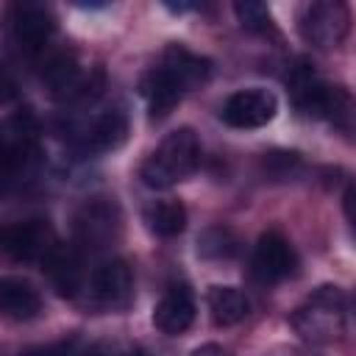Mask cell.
<instances>
[{"instance_id":"6da1fadb","label":"cell","mask_w":356,"mask_h":356,"mask_svg":"<svg viewBox=\"0 0 356 356\" xmlns=\"http://www.w3.org/2000/svg\"><path fill=\"white\" fill-rule=\"evenodd\" d=\"M209 75H211L209 58H203L181 44H170L164 50L159 67H153L139 83V92L150 108V117L170 114L172 106L184 97V92L203 83Z\"/></svg>"},{"instance_id":"7a4b0ae2","label":"cell","mask_w":356,"mask_h":356,"mask_svg":"<svg viewBox=\"0 0 356 356\" xmlns=\"http://www.w3.org/2000/svg\"><path fill=\"white\" fill-rule=\"evenodd\" d=\"M200 161V142L192 128H175L170 131L161 145L142 161L139 178L150 189H170L186 175L195 172Z\"/></svg>"},{"instance_id":"3957f363","label":"cell","mask_w":356,"mask_h":356,"mask_svg":"<svg viewBox=\"0 0 356 356\" xmlns=\"http://www.w3.org/2000/svg\"><path fill=\"white\" fill-rule=\"evenodd\" d=\"M345 317H348L345 292L334 284H323L295 309L289 323L300 334V339L312 345H323V342H334L342 337Z\"/></svg>"},{"instance_id":"277c9868","label":"cell","mask_w":356,"mask_h":356,"mask_svg":"<svg viewBox=\"0 0 356 356\" xmlns=\"http://www.w3.org/2000/svg\"><path fill=\"white\" fill-rule=\"evenodd\" d=\"M0 248L17 261H44L56 248V234L47 220H19L0 228Z\"/></svg>"},{"instance_id":"5b68a950","label":"cell","mask_w":356,"mask_h":356,"mask_svg":"<svg viewBox=\"0 0 356 356\" xmlns=\"http://www.w3.org/2000/svg\"><path fill=\"white\" fill-rule=\"evenodd\" d=\"M300 33L314 47H337L348 33V8L342 3H309L300 14Z\"/></svg>"},{"instance_id":"8992f818","label":"cell","mask_w":356,"mask_h":356,"mask_svg":"<svg viewBox=\"0 0 356 356\" xmlns=\"http://www.w3.org/2000/svg\"><path fill=\"white\" fill-rule=\"evenodd\" d=\"M275 108H278V100L270 89L250 86V89L234 92L222 103L220 117L231 128H261L275 117Z\"/></svg>"},{"instance_id":"52a82bcc","label":"cell","mask_w":356,"mask_h":356,"mask_svg":"<svg viewBox=\"0 0 356 356\" xmlns=\"http://www.w3.org/2000/svg\"><path fill=\"white\" fill-rule=\"evenodd\" d=\"M33 159V128L19 120L0 122V192L25 172L28 161Z\"/></svg>"},{"instance_id":"ba28073f","label":"cell","mask_w":356,"mask_h":356,"mask_svg":"<svg viewBox=\"0 0 356 356\" xmlns=\"http://www.w3.org/2000/svg\"><path fill=\"white\" fill-rule=\"evenodd\" d=\"M295 267H298L295 250L278 231H267L259 236V242L253 248V275L261 284H278V281L289 278L295 273Z\"/></svg>"},{"instance_id":"9c48e42d","label":"cell","mask_w":356,"mask_h":356,"mask_svg":"<svg viewBox=\"0 0 356 356\" xmlns=\"http://www.w3.org/2000/svg\"><path fill=\"white\" fill-rule=\"evenodd\" d=\"M42 86L56 100H83V97H89L92 78L81 70V64L75 61V56L58 53V56H53L44 64V70H42Z\"/></svg>"},{"instance_id":"30bf717a","label":"cell","mask_w":356,"mask_h":356,"mask_svg":"<svg viewBox=\"0 0 356 356\" xmlns=\"http://www.w3.org/2000/svg\"><path fill=\"white\" fill-rule=\"evenodd\" d=\"M117 228H120V214H117V206L108 200V197H95L89 200L78 220H75V231H78V242L83 248H106L114 236H117Z\"/></svg>"},{"instance_id":"8fae6325","label":"cell","mask_w":356,"mask_h":356,"mask_svg":"<svg viewBox=\"0 0 356 356\" xmlns=\"http://www.w3.org/2000/svg\"><path fill=\"white\" fill-rule=\"evenodd\" d=\"M128 134V117L122 108H106L78 128V147L86 153H106L122 145Z\"/></svg>"},{"instance_id":"7c38bea8","label":"cell","mask_w":356,"mask_h":356,"mask_svg":"<svg viewBox=\"0 0 356 356\" xmlns=\"http://www.w3.org/2000/svg\"><path fill=\"white\" fill-rule=\"evenodd\" d=\"M92 292L100 306L122 309L134 298V273L125 259H108L92 273Z\"/></svg>"},{"instance_id":"4fadbf2b","label":"cell","mask_w":356,"mask_h":356,"mask_svg":"<svg viewBox=\"0 0 356 356\" xmlns=\"http://www.w3.org/2000/svg\"><path fill=\"white\" fill-rule=\"evenodd\" d=\"M195 320V295L186 284H172L153 306V325L161 334L178 337L184 334Z\"/></svg>"},{"instance_id":"5bb4252c","label":"cell","mask_w":356,"mask_h":356,"mask_svg":"<svg viewBox=\"0 0 356 356\" xmlns=\"http://www.w3.org/2000/svg\"><path fill=\"white\" fill-rule=\"evenodd\" d=\"M11 31H14V39L28 53H33V50L44 47L47 39L53 36L56 19H53L50 8L39 6V3H19L11 11Z\"/></svg>"},{"instance_id":"9a60e30c","label":"cell","mask_w":356,"mask_h":356,"mask_svg":"<svg viewBox=\"0 0 356 356\" xmlns=\"http://www.w3.org/2000/svg\"><path fill=\"white\" fill-rule=\"evenodd\" d=\"M42 309V298L36 286L17 275L0 278V317L8 320H31Z\"/></svg>"},{"instance_id":"2e32d148","label":"cell","mask_w":356,"mask_h":356,"mask_svg":"<svg viewBox=\"0 0 356 356\" xmlns=\"http://www.w3.org/2000/svg\"><path fill=\"white\" fill-rule=\"evenodd\" d=\"M42 267L47 270V275H50L53 286L58 289V295H64V298L78 295V289H81V256H78V248L56 242V248L42 261Z\"/></svg>"},{"instance_id":"e0dca14e","label":"cell","mask_w":356,"mask_h":356,"mask_svg":"<svg viewBox=\"0 0 356 356\" xmlns=\"http://www.w3.org/2000/svg\"><path fill=\"white\" fill-rule=\"evenodd\" d=\"M206 303H209L214 325H222V328L242 323L250 312V303H248L245 292L236 289V286H211L209 295H206Z\"/></svg>"},{"instance_id":"ac0fdd59","label":"cell","mask_w":356,"mask_h":356,"mask_svg":"<svg viewBox=\"0 0 356 356\" xmlns=\"http://www.w3.org/2000/svg\"><path fill=\"white\" fill-rule=\"evenodd\" d=\"M145 222L156 236H178L186 228V209L178 200H156L145 209Z\"/></svg>"},{"instance_id":"d6986e66","label":"cell","mask_w":356,"mask_h":356,"mask_svg":"<svg viewBox=\"0 0 356 356\" xmlns=\"http://www.w3.org/2000/svg\"><path fill=\"white\" fill-rule=\"evenodd\" d=\"M236 250H239V239L234 236L231 228H222V225L203 231L197 239V253L206 259H231Z\"/></svg>"},{"instance_id":"ffe728a7","label":"cell","mask_w":356,"mask_h":356,"mask_svg":"<svg viewBox=\"0 0 356 356\" xmlns=\"http://www.w3.org/2000/svg\"><path fill=\"white\" fill-rule=\"evenodd\" d=\"M234 14L236 19L242 22V28L248 31H270L273 28V19H270V11L264 3H256V0H245V3H234Z\"/></svg>"},{"instance_id":"44dd1931","label":"cell","mask_w":356,"mask_h":356,"mask_svg":"<svg viewBox=\"0 0 356 356\" xmlns=\"http://www.w3.org/2000/svg\"><path fill=\"white\" fill-rule=\"evenodd\" d=\"M300 167L298 153H267L264 156V170L275 178H289Z\"/></svg>"},{"instance_id":"7402d4cb","label":"cell","mask_w":356,"mask_h":356,"mask_svg":"<svg viewBox=\"0 0 356 356\" xmlns=\"http://www.w3.org/2000/svg\"><path fill=\"white\" fill-rule=\"evenodd\" d=\"M17 95H19V83H17V75H14V70H11L6 61H0V106L11 103Z\"/></svg>"},{"instance_id":"603a6c76","label":"cell","mask_w":356,"mask_h":356,"mask_svg":"<svg viewBox=\"0 0 356 356\" xmlns=\"http://www.w3.org/2000/svg\"><path fill=\"white\" fill-rule=\"evenodd\" d=\"M83 356H145L139 348H131V345H122V348H114V345H95L89 348Z\"/></svg>"},{"instance_id":"cb8c5ba5","label":"cell","mask_w":356,"mask_h":356,"mask_svg":"<svg viewBox=\"0 0 356 356\" xmlns=\"http://www.w3.org/2000/svg\"><path fill=\"white\" fill-rule=\"evenodd\" d=\"M192 356H228V350H225V348H220V345H214V342H206V345L195 348V353H192Z\"/></svg>"},{"instance_id":"d4e9b609","label":"cell","mask_w":356,"mask_h":356,"mask_svg":"<svg viewBox=\"0 0 356 356\" xmlns=\"http://www.w3.org/2000/svg\"><path fill=\"white\" fill-rule=\"evenodd\" d=\"M22 356H64L61 348H33V350H25Z\"/></svg>"},{"instance_id":"484cf974","label":"cell","mask_w":356,"mask_h":356,"mask_svg":"<svg viewBox=\"0 0 356 356\" xmlns=\"http://www.w3.org/2000/svg\"><path fill=\"white\" fill-rule=\"evenodd\" d=\"M284 356H317V353H312V350H286Z\"/></svg>"}]
</instances>
